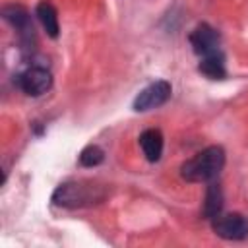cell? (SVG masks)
Masks as SVG:
<instances>
[{
	"mask_svg": "<svg viewBox=\"0 0 248 248\" xmlns=\"http://www.w3.org/2000/svg\"><path fill=\"white\" fill-rule=\"evenodd\" d=\"M225 167V149L221 145H209L182 163L180 174L188 182H211Z\"/></svg>",
	"mask_w": 248,
	"mask_h": 248,
	"instance_id": "1",
	"label": "cell"
},
{
	"mask_svg": "<svg viewBox=\"0 0 248 248\" xmlns=\"http://www.w3.org/2000/svg\"><path fill=\"white\" fill-rule=\"evenodd\" d=\"M105 198V188L91 180L64 182L56 188L52 202L62 207H87Z\"/></svg>",
	"mask_w": 248,
	"mask_h": 248,
	"instance_id": "2",
	"label": "cell"
},
{
	"mask_svg": "<svg viewBox=\"0 0 248 248\" xmlns=\"http://www.w3.org/2000/svg\"><path fill=\"white\" fill-rule=\"evenodd\" d=\"M170 91H172V87L165 79H157V81L149 83L134 99V110L145 112V110H151V108H157V107L165 105L170 97Z\"/></svg>",
	"mask_w": 248,
	"mask_h": 248,
	"instance_id": "3",
	"label": "cell"
},
{
	"mask_svg": "<svg viewBox=\"0 0 248 248\" xmlns=\"http://www.w3.org/2000/svg\"><path fill=\"white\" fill-rule=\"evenodd\" d=\"M211 227L215 234L225 240H242L248 236V219L240 213H221L211 219Z\"/></svg>",
	"mask_w": 248,
	"mask_h": 248,
	"instance_id": "4",
	"label": "cell"
},
{
	"mask_svg": "<svg viewBox=\"0 0 248 248\" xmlns=\"http://www.w3.org/2000/svg\"><path fill=\"white\" fill-rule=\"evenodd\" d=\"M17 85L25 95L39 97V95L46 93L52 87V76L46 68L31 66V68H27L25 72H21L17 76Z\"/></svg>",
	"mask_w": 248,
	"mask_h": 248,
	"instance_id": "5",
	"label": "cell"
},
{
	"mask_svg": "<svg viewBox=\"0 0 248 248\" xmlns=\"http://www.w3.org/2000/svg\"><path fill=\"white\" fill-rule=\"evenodd\" d=\"M2 16L4 19L19 33V39L29 45L35 39V31H33V23H31V16L27 14V10L19 4H10L2 8Z\"/></svg>",
	"mask_w": 248,
	"mask_h": 248,
	"instance_id": "6",
	"label": "cell"
},
{
	"mask_svg": "<svg viewBox=\"0 0 248 248\" xmlns=\"http://www.w3.org/2000/svg\"><path fill=\"white\" fill-rule=\"evenodd\" d=\"M190 45L198 56H207L211 52L221 50V37L219 33L209 25V23H200L192 33H190Z\"/></svg>",
	"mask_w": 248,
	"mask_h": 248,
	"instance_id": "7",
	"label": "cell"
},
{
	"mask_svg": "<svg viewBox=\"0 0 248 248\" xmlns=\"http://www.w3.org/2000/svg\"><path fill=\"white\" fill-rule=\"evenodd\" d=\"M140 145H141V151H143L145 159L151 161V163H155L163 155V134L157 128H149V130L141 132Z\"/></svg>",
	"mask_w": 248,
	"mask_h": 248,
	"instance_id": "8",
	"label": "cell"
},
{
	"mask_svg": "<svg viewBox=\"0 0 248 248\" xmlns=\"http://www.w3.org/2000/svg\"><path fill=\"white\" fill-rule=\"evenodd\" d=\"M198 70L209 78V79H223L227 76V68H225V56L221 50L211 52L207 56H202V62L198 66Z\"/></svg>",
	"mask_w": 248,
	"mask_h": 248,
	"instance_id": "9",
	"label": "cell"
},
{
	"mask_svg": "<svg viewBox=\"0 0 248 248\" xmlns=\"http://www.w3.org/2000/svg\"><path fill=\"white\" fill-rule=\"evenodd\" d=\"M37 17H39V21L43 23L46 35L52 37V39H56V37H58V31H60L58 16H56V8H54L50 2L43 0V2L37 4Z\"/></svg>",
	"mask_w": 248,
	"mask_h": 248,
	"instance_id": "10",
	"label": "cell"
},
{
	"mask_svg": "<svg viewBox=\"0 0 248 248\" xmlns=\"http://www.w3.org/2000/svg\"><path fill=\"white\" fill-rule=\"evenodd\" d=\"M223 211V190L217 182L211 180L205 192V202H203V217L205 219H215Z\"/></svg>",
	"mask_w": 248,
	"mask_h": 248,
	"instance_id": "11",
	"label": "cell"
},
{
	"mask_svg": "<svg viewBox=\"0 0 248 248\" xmlns=\"http://www.w3.org/2000/svg\"><path fill=\"white\" fill-rule=\"evenodd\" d=\"M103 159H105V153L99 145H87L79 153V165L81 167H97L103 163Z\"/></svg>",
	"mask_w": 248,
	"mask_h": 248,
	"instance_id": "12",
	"label": "cell"
}]
</instances>
